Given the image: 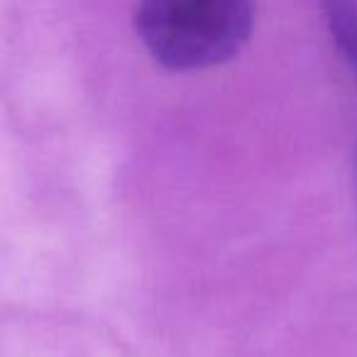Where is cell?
Wrapping results in <instances>:
<instances>
[{
	"label": "cell",
	"mask_w": 357,
	"mask_h": 357,
	"mask_svg": "<svg viewBox=\"0 0 357 357\" xmlns=\"http://www.w3.org/2000/svg\"><path fill=\"white\" fill-rule=\"evenodd\" d=\"M321 8L328 35L357 79V0H321Z\"/></svg>",
	"instance_id": "obj_2"
},
{
	"label": "cell",
	"mask_w": 357,
	"mask_h": 357,
	"mask_svg": "<svg viewBox=\"0 0 357 357\" xmlns=\"http://www.w3.org/2000/svg\"><path fill=\"white\" fill-rule=\"evenodd\" d=\"M255 15L257 0H137L135 30L164 69L201 71L243 50Z\"/></svg>",
	"instance_id": "obj_1"
}]
</instances>
